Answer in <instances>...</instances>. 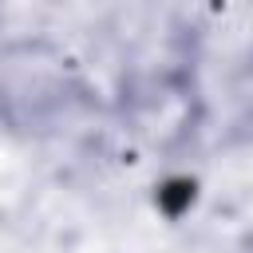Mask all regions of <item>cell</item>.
I'll use <instances>...</instances> for the list:
<instances>
[{
  "label": "cell",
  "mask_w": 253,
  "mask_h": 253,
  "mask_svg": "<svg viewBox=\"0 0 253 253\" xmlns=\"http://www.w3.org/2000/svg\"><path fill=\"white\" fill-rule=\"evenodd\" d=\"M95 107L75 55L43 36L0 43V126L16 138H55Z\"/></svg>",
  "instance_id": "1"
},
{
  "label": "cell",
  "mask_w": 253,
  "mask_h": 253,
  "mask_svg": "<svg viewBox=\"0 0 253 253\" xmlns=\"http://www.w3.org/2000/svg\"><path fill=\"white\" fill-rule=\"evenodd\" d=\"M123 119L130 134L154 150L182 146L202 119V99L190 75L182 71H154L126 87L123 95Z\"/></svg>",
  "instance_id": "2"
},
{
  "label": "cell",
  "mask_w": 253,
  "mask_h": 253,
  "mask_svg": "<svg viewBox=\"0 0 253 253\" xmlns=\"http://www.w3.org/2000/svg\"><path fill=\"white\" fill-rule=\"evenodd\" d=\"M229 126L233 138L253 142V55H245L229 79Z\"/></svg>",
  "instance_id": "3"
}]
</instances>
